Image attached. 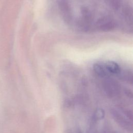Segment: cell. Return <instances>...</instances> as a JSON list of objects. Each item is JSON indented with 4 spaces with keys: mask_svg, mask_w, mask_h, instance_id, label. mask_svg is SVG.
<instances>
[{
    "mask_svg": "<svg viewBox=\"0 0 133 133\" xmlns=\"http://www.w3.org/2000/svg\"><path fill=\"white\" fill-rule=\"evenodd\" d=\"M105 68L109 73L118 74L121 69L119 65L114 61H108L105 64Z\"/></svg>",
    "mask_w": 133,
    "mask_h": 133,
    "instance_id": "obj_1",
    "label": "cell"
},
{
    "mask_svg": "<svg viewBox=\"0 0 133 133\" xmlns=\"http://www.w3.org/2000/svg\"><path fill=\"white\" fill-rule=\"evenodd\" d=\"M94 70L95 72L100 76H104L109 73L107 71L105 65L101 63H96L94 65Z\"/></svg>",
    "mask_w": 133,
    "mask_h": 133,
    "instance_id": "obj_2",
    "label": "cell"
}]
</instances>
